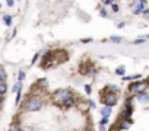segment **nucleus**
Listing matches in <instances>:
<instances>
[{"label":"nucleus","instance_id":"obj_33","mask_svg":"<svg viewBox=\"0 0 149 131\" xmlns=\"http://www.w3.org/2000/svg\"><path fill=\"white\" fill-rule=\"evenodd\" d=\"M3 102V95H0V103Z\"/></svg>","mask_w":149,"mask_h":131},{"label":"nucleus","instance_id":"obj_6","mask_svg":"<svg viewBox=\"0 0 149 131\" xmlns=\"http://www.w3.org/2000/svg\"><path fill=\"white\" fill-rule=\"evenodd\" d=\"M132 10H133V13H134V15H139V13H142V12L145 10V2H139V3L133 5Z\"/></svg>","mask_w":149,"mask_h":131},{"label":"nucleus","instance_id":"obj_18","mask_svg":"<svg viewBox=\"0 0 149 131\" xmlns=\"http://www.w3.org/2000/svg\"><path fill=\"white\" fill-rule=\"evenodd\" d=\"M110 41H113V42H121V41H123V38H121V36H116V35H113V36H110Z\"/></svg>","mask_w":149,"mask_h":131},{"label":"nucleus","instance_id":"obj_7","mask_svg":"<svg viewBox=\"0 0 149 131\" xmlns=\"http://www.w3.org/2000/svg\"><path fill=\"white\" fill-rule=\"evenodd\" d=\"M138 101L139 102H148L149 101V95L146 93L145 90L143 92H139V93H138Z\"/></svg>","mask_w":149,"mask_h":131},{"label":"nucleus","instance_id":"obj_31","mask_svg":"<svg viewBox=\"0 0 149 131\" xmlns=\"http://www.w3.org/2000/svg\"><path fill=\"white\" fill-rule=\"evenodd\" d=\"M88 102H89V107H91V108H92V109H94V108H95V107H96V103H95V102H94V101H88Z\"/></svg>","mask_w":149,"mask_h":131},{"label":"nucleus","instance_id":"obj_3","mask_svg":"<svg viewBox=\"0 0 149 131\" xmlns=\"http://www.w3.org/2000/svg\"><path fill=\"white\" fill-rule=\"evenodd\" d=\"M101 102H102L104 105H108V107H114V105L117 103V96H116L114 92L107 90V93L101 98Z\"/></svg>","mask_w":149,"mask_h":131},{"label":"nucleus","instance_id":"obj_9","mask_svg":"<svg viewBox=\"0 0 149 131\" xmlns=\"http://www.w3.org/2000/svg\"><path fill=\"white\" fill-rule=\"evenodd\" d=\"M78 108L86 112V111H88V109H89L91 107H89V102H86V101H83V99H82V101L79 102V105H78Z\"/></svg>","mask_w":149,"mask_h":131},{"label":"nucleus","instance_id":"obj_27","mask_svg":"<svg viewBox=\"0 0 149 131\" xmlns=\"http://www.w3.org/2000/svg\"><path fill=\"white\" fill-rule=\"evenodd\" d=\"M142 15H143V18H146V19H149V10H146V9H145V10L142 12Z\"/></svg>","mask_w":149,"mask_h":131},{"label":"nucleus","instance_id":"obj_8","mask_svg":"<svg viewBox=\"0 0 149 131\" xmlns=\"http://www.w3.org/2000/svg\"><path fill=\"white\" fill-rule=\"evenodd\" d=\"M111 108H113V107L104 105L102 109H101V115H102V116H110V115H111V112H113V111H111Z\"/></svg>","mask_w":149,"mask_h":131},{"label":"nucleus","instance_id":"obj_10","mask_svg":"<svg viewBox=\"0 0 149 131\" xmlns=\"http://www.w3.org/2000/svg\"><path fill=\"white\" fill-rule=\"evenodd\" d=\"M35 87H38V89L47 87V80H45V79H38V80L35 82Z\"/></svg>","mask_w":149,"mask_h":131},{"label":"nucleus","instance_id":"obj_35","mask_svg":"<svg viewBox=\"0 0 149 131\" xmlns=\"http://www.w3.org/2000/svg\"><path fill=\"white\" fill-rule=\"evenodd\" d=\"M139 2H145V0H139Z\"/></svg>","mask_w":149,"mask_h":131},{"label":"nucleus","instance_id":"obj_16","mask_svg":"<svg viewBox=\"0 0 149 131\" xmlns=\"http://www.w3.org/2000/svg\"><path fill=\"white\" fill-rule=\"evenodd\" d=\"M21 98H22V87L16 92V101H15V103L16 105H19V102H21Z\"/></svg>","mask_w":149,"mask_h":131},{"label":"nucleus","instance_id":"obj_24","mask_svg":"<svg viewBox=\"0 0 149 131\" xmlns=\"http://www.w3.org/2000/svg\"><path fill=\"white\" fill-rule=\"evenodd\" d=\"M111 9H113L114 13H117V12L120 10V7H118V5H116V2H114V3H111Z\"/></svg>","mask_w":149,"mask_h":131},{"label":"nucleus","instance_id":"obj_20","mask_svg":"<svg viewBox=\"0 0 149 131\" xmlns=\"http://www.w3.org/2000/svg\"><path fill=\"white\" fill-rule=\"evenodd\" d=\"M21 87H22V82H18V83H16L13 87H12V92H15V93H16V92H18Z\"/></svg>","mask_w":149,"mask_h":131},{"label":"nucleus","instance_id":"obj_17","mask_svg":"<svg viewBox=\"0 0 149 131\" xmlns=\"http://www.w3.org/2000/svg\"><path fill=\"white\" fill-rule=\"evenodd\" d=\"M124 73H126V69H124V67L116 69V74H117V76H124Z\"/></svg>","mask_w":149,"mask_h":131},{"label":"nucleus","instance_id":"obj_21","mask_svg":"<svg viewBox=\"0 0 149 131\" xmlns=\"http://www.w3.org/2000/svg\"><path fill=\"white\" fill-rule=\"evenodd\" d=\"M18 77H19V82H23V80H25V77H27V74H25V71H23V70H21Z\"/></svg>","mask_w":149,"mask_h":131},{"label":"nucleus","instance_id":"obj_12","mask_svg":"<svg viewBox=\"0 0 149 131\" xmlns=\"http://www.w3.org/2000/svg\"><path fill=\"white\" fill-rule=\"evenodd\" d=\"M108 124V116H102L101 121H99V128L101 130H105V125Z\"/></svg>","mask_w":149,"mask_h":131},{"label":"nucleus","instance_id":"obj_23","mask_svg":"<svg viewBox=\"0 0 149 131\" xmlns=\"http://www.w3.org/2000/svg\"><path fill=\"white\" fill-rule=\"evenodd\" d=\"M85 92H86V95H91V93H92V87H91V85H85Z\"/></svg>","mask_w":149,"mask_h":131},{"label":"nucleus","instance_id":"obj_29","mask_svg":"<svg viewBox=\"0 0 149 131\" xmlns=\"http://www.w3.org/2000/svg\"><path fill=\"white\" fill-rule=\"evenodd\" d=\"M116 0H102V3L104 5H111V3H114Z\"/></svg>","mask_w":149,"mask_h":131},{"label":"nucleus","instance_id":"obj_25","mask_svg":"<svg viewBox=\"0 0 149 131\" xmlns=\"http://www.w3.org/2000/svg\"><path fill=\"white\" fill-rule=\"evenodd\" d=\"M146 41V38H138V39H136V41L133 42V44H143Z\"/></svg>","mask_w":149,"mask_h":131},{"label":"nucleus","instance_id":"obj_30","mask_svg":"<svg viewBox=\"0 0 149 131\" xmlns=\"http://www.w3.org/2000/svg\"><path fill=\"white\" fill-rule=\"evenodd\" d=\"M91 41H92V38H85V39H82L83 44H88V42H91Z\"/></svg>","mask_w":149,"mask_h":131},{"label":"nucleus","instance_id":"obj_2","mask_svg":"<svg viewBox=\"0 0 149 131\" xmlns=\"http://www.w3.org/2000/svg\"><path fill=\"white\" fill-rule=\"evenodd\" d=\"M72 95V90L70 89H59L54 92V95H53V99L57 102V103H61L67 96Z\"/></svg>","mask_w":149,"mask_h":131},{"label":"nucleus","instance_id":"obj_11","mask_svg":"<svg viewBox=\"0 0 149 131\" xmlns=\"http://www.w3.org/2000/svg\"><path fill=\"white\" fill-rule=\"evenodd\" d=\"M142 77V74H133V76H123V80L127 82V80H139Z\"/></svg>","mask_w":149,"mask_h":131},{"label":"nucleus","instance_id":"obj_14","mask_svg":"<svg viewBox=\"0 0 149 131\" xmlns=\"http://www.w3.org/2000/svg\"><path fill=\"white\" fill-rule=\"evenodd\" d=\"M7 92V86H6V83L5 82H0V95H5Z\"/></svg>","mask_w":149,"mask_h":131},{"label":"nucleus","instance_id":"obj_36","mask_svg":"<svg viewBox=\"0 0 149 131\" xmlns=\"http://www.w3.org/2000/svg\"><path fill=\"white\" fill-rule=\"evenodd\" d=\"M0 9H2V5H0Z\"/></svg>","mask_w":149,"mask_h":131},{"label":"nucleus","instance_id":"obj_26","mask_svg":"<svg viewBox=\"0 0 149 131\" xmlns=\"http://www.w3.org/2000/svg\"><path fill=\"white\" fill-rule=\"evenodd\" d=\"M99 15H101L102 18H107V16H108V13H107L105 9H101V10H99Z\"/></svg>","mask_w":149,"mask_h":131},{"label":"nucleus","instance_id":"obj_4","mask_svg":"<svg viewBox=\"0 0 149 131\" xmlns=\"http://www.w3.org/2000/svg\"><path fill=\"white\" fill-rule=\"evenodd\" d=\"M146 89V82H138V83H132L129 90L132 92L133 95H138L139 92H143Z\"/></svg>","mask_w":149,"mask_h":131},{"label":"nucleus","instance_id":"obj_28","mask_svg":"<svg viewBox=\"0 0 149 131\" xmlns=\"http://www.w3.org/2000/svg\"><path fill=\"white\" fill-rule=\"evenodd\" d=\"M6 3H7V6H9V7H12V6L15 5V0H6Z\"/></svg>","mask_w":149,"mask_h":131},{"label":"nucleus","instance_id":"obj_22","mask_svg":"<svg viewBox=\"0 0 149 131\" xmlns=\"http://www.w3.org/2000/svg\"><path fill=\"white\" fill-rule=\"evenodd\" d=\"M9 130H21V125L16 124V122H13V124H10V125H9Z\"/></svg>","mask_w":149,"mask_h":131},{"label":"nucleus","instance_id":"obj_19","mask_svg":"<svg viewBox=\"0 0 149 131\" xmlns=\"http://www.w3.org/2000/svg\"><path fill=\"white\" fill-rule=\"evenodd\" d=\"M105 90H110V92H114V93H116V92H118V87L116 85H110V86H107Z\"/></svg>","mask_w":149,"mask_h":131},{"label":"nucleus","instance_id":"obj_13","mask_svg":"<svg viewBox=\"0 0 149 131\" xmlns=\"http://www.w3.org/2000/svg\"><path fill=\"white\" fill-rule=\"evenodd\" d=\"M3 21H5L6 26H10V25H12V22H13V19H12V16H10V15H5V16H3Z\"/></svg>","mask_w":149,"mask_h":131},{"label":"nucleus","instance_id":"obj_1","mask_svg":"<svg viewBox=\"0 0 149 131\" xmlns=\"http://www.w3.org/2000/svg\"><path fill=\"white\" fill-rule=\"evenodd\" d=\"M43 108V99L40 96H32L27 101V105H25V109L28 112H38Z\"/></svg>","mask_w":149,"mask_h":131},{"label":"nucleus","instance_id":"obj_32","mask_svg":"<svg viewBox=\"0 0 149 131\" xmlns=\"http://www.w3.org/2000/svg\"><path fill=\"white\" fill-rule=\"evenodd\" d=\"M38 57H40V54H35V56H34V58H32V64H34L37 60H38Z\"/></svg>","mask_w":149,"mask_h":131},{"label":"nucleus","instance_id":"obj_5","mask_svg":"<svg viewBox=\"0 0 149 131\" xmlns=\"http://www.w3.org/2000/svg\"><path fill=\"white\" fill-rule=\"evenodd\" d=\"M74 102H76V99H74V98L70 95V96H67L63 102L60 103V107L63 108V109H70V108L73 107V105H74Z\"/></svg>","mask_w":149,"mask_h":131},{"label":"nucleus","instance_id":"obj_15","mask_svg":"<svg viewBox=\"0 0 149 131\" xmlns=\"http://www.w3.org/2000/svg\"><path fill=\"white\" fill-rule=\"evenodd\" d=\"M6 71H5V69L2 67V66H0V82H5L6 80Z\"/></svg>","mask_w":149,"mask_h":131},{"label":"nucleus","instance_id":"obj_34","mask_svg":"<svg viewBox=\"0 0 149 131\" xmlns=\"http://www.w3.org/2000/svg\"><path fill=\"white\" fill-rule=\"evenodd\" d=\"M146 85H149V77L146 79Z\"/></svg>","mask_w":149,"mask_h":131}]
</instances>
